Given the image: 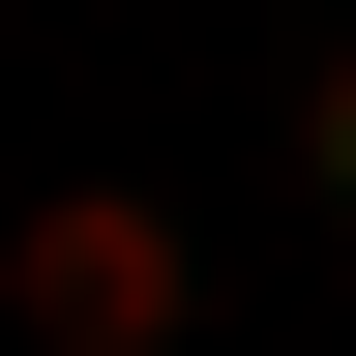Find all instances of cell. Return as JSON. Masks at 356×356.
<instances>
[{"label": "cell", "mask_w": 356, "mask_h": 356, "mask_svg": "<svg viewBox=\"0 0 356 356\" xmlns=\"http://www.w3.org/2000/svg\"><path fill=\"white\" fill-rule=\"evenodd\" d=\"M297 178H327V208H356V30H327V60H297Z\"/></svg>", "instance_id": "7a4b0ae2"}, {"label": "cell", "mask_w": 356, "mask_h": 356, "mask_svg": "<svg viewBox=\"0 0 356 356\" xmlns=\"http://www.w3.org/2000/svg\"><path fill=\"white\" fill-rule=\"evenodd\" d=\"M0 327H30V356H178V208H149V178L0 208Z\"/></svg>", "instance_id": "6da1fadb"}]
</instances>
